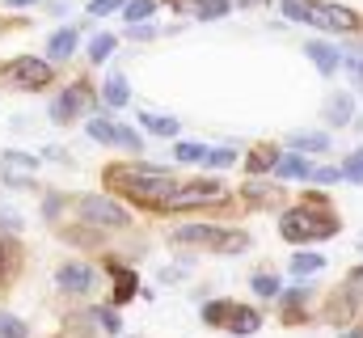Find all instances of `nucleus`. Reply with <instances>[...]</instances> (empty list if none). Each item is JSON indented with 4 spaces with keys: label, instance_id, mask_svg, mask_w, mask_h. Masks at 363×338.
Instances as JSON below:
<instances>
[{
    "label": "nucleus",
    "instance_id": "nucleus-44",
    "mask_svg": "<svg viewBox=\"0 0 363 338\" xmlns=\"http://www.w3.org/2000/svg\"><path fill=\"white\" fill-rule=\"evenodd\" d=\"M161 4H169V9H178V13H194V0H161Z\"/></svg>",
    "mask_w": 363,
    "mask_h": 338
},
{
    "label": "nucleus",
    "instance_id": "nucleus-20",
    "mask_svg": "<svg viewBox=\"0 0 363 338\" xmlns=\"http://www.w3.org/2000/svg\"><path fill=\"white\" fill-rule=\"evenodd\" d=\"M330 144H334V140H330L325 131H291V136H287V148H296V153H304V157H313V153L321 157V153H330Z\"/></svg>",
    "mask_w": 363,
    "mask_h": 338
},
{
    "label": "nucleus",
    "instance_id": "nucleus-5",
    "mask_svg": "<svg viewBox=\"0 0 363 338\" xmlns=\"http://www.w3.org/2000/svg\"><path fill=\"white\" fill-rule=\"evenodd\" d=\"M313 9V30H325V34H355L363 30V13L351 4H338V0H308Z\"/></svg>",
    "mask_w": 363,
    "mask_h": 338
},
{
    "label": "nucleus",
    "instance_id": "nucleus-24",
    "mask_svg": "<svg viewBox=\"0 0 363 338\" xmlns=\"http://www.w3.org/2000/svg\"><path fill=\"white\" fill-rule=\"evenodd\" d=\"M287 271L296 275V279H308V275H317V271H325V258L317 250H300L291 254V262H287Z\"/></svg>",
    "mask_w": 363,
    "mask_h": 338
},
{
    "label": "nucleus",
    "instance_id": "nucleus-2",
    "mask_svg": "<svg viewBox=\"0 0 363 338\" xmlns=\"http://www.w3.org/2000/svg\"><path fill=\"white\" fill-rule=\"evenodd\" d=\"M338 233H342V220L330 207V195H308L304 203H296L279 216V237L287 246H313V241H330Z\"/></svg>",
    "mask_w": 363,
    "mask_h": 338
},
{
    "label": "nucleus",
    "instance_id": "nucleus-47",
    "mask_svg": "<svg viewBox=\"0 0 363 338\" xmlns=\"http://www.w3.org/2000/svg\"><path fill=\"white\" fill-rule=\"evenodd\" d=\"M233 4H241V9H250V4H262V0H233Z\"/></svg>",
    "mask_w": 363,
    "mask_h": 338
},
{
    "label": "nucleus",
    "instance_id": "nucleus-16",
    "mask_svg": "<svg viewBox=\"0 0 363 338\" xmlns=\"http://www.w3.org/2000/svg\"><path fill=\"white\" fill-rule=\"evenodd\" d=\"M351 119H355V93H347V89L330 93V102H325V123H330V127H351Z\"/></svg>",
    "mask_w": 363,
    "mask_h": 338
},
{
    "label": "nucleus",
    "instance_id": "nucleus-15",
    "mask_svg": "<svg viewBox=\"0 0 363 338\" xmlns=\"http://www.w3.org/2000/svg\"><path fill=\"white\" fill-rule=\"evenodd\" d=\"M220 224H182V229H174V246H216L220 241Z\"/></svg>",
    "mask_w": 363,
    "mask_h": 338
},
{
    "label": "nucleus",
    "instance_id": "nucleus-48",
    "mask_svg": "<svg viewBox=\"0 0 363 338\" xmlns=\"http://www.w3.org/2000/svg\"><path fill=\"white\" fill-rule=\"evenodd\" d=\"M233 338H241V334H233Z\"/></svg>",
    "mask_w": 363,
    "mask_h": 338
},
{
    "label": "nucleus",
    "instance_id": "nucleus-19",
    "mask_svg": "<svg viewBox=\"0 0 363 338\" xmlns=\"http://www.w3.org/2000/svg\"><path fill=\"white\" fill-rule=\"evenodd\" d=\"M140 127L148 136H161V140H178L182 136V123L174 114H152V110H140Z\"/></svg>",
    "mask_w": 363,
    "mask_h": 338
},
{
    "label": "nucleus",
    "instance_id": "nucleus-23",
    "mask_svg": "<svg viewBox=\"0 0 363 338\" xmlns=\"http://www.w3.org/2000/svg\"><path fill=\"white\" fill-rule=\"evenodd\" d=\"M241 199L250 203V207H271V203H279V186H267V182H245L241 186Z\"/></svg>",
    "mask_w": 363,
    "mask_h": 338
},
{
    "label": "nucleus",
    "instance_id": "nucleus-3",
    "mask_svg": "<svg viewBox=\"0 0 363 338\" xmlns=\"http://www.w3.org/2000/svg\"><path fill=\"white\" fill-rule=\"evenodd\" d=\"M224 199H228V190L220 178H194V182H178V190L157 212H194V207H216Z\"/></svg>",
    "mask_w": 363,
    "mask_h": 338
},
{
    "label": "nucleus",
    "instance_id": "nucleus-37",
    "mask_svg": "<svg viewBox=\"0 0 363 338\" xmlns=\"http://www.w3.org/2000/svg\"><path fill=\"white\" fill-rule=\"evenodd\" d=\"M0 338H30V326L13 313H0Z\"/></svg>",
    "mask_w": 363,
    "mask_h": 338
},
{
    "label": "nucleus",
    "instance_id": "nucleus-46",
    "mask_svg": "<svg viewBox=\"0 0 363 338\" xmlns=\"http://www.w3.org/2000/svg\"><path fill=\"white\" fill-rule=\"evenodd\" d=\"M30 4H38V0H9V9H30Z\"/></svg>",
    "mask_w": 363,
    "mask_h": 338
},
{
    "label": "nucleus",
    "instance_id": "nucleus-33",
    "mask_svg": "<svg viewBox=\"0 0 363 338\" xmlns=\"http://www.w3.org/2000/svg\"><path fill=\"white\" fill-rule=\"evenodd\" d=\"M114 148H127V153H140V148H144V136H140L135 127H127V123H118V127H114Z\"/></svg>",
    "mask_w": 363,
    "mask_h": 338
},
{
    "label": "nucleus",
    "instance_id": "nucleus-7",
    "mask_svg": "<svg viewBox=\"0 0 363 338\" xmlns=\"http://www.w3.org/2000/svg\"><path fill=\"white\" fill-rule=\"evenodd\" d=\"M93 106V93L85 81L68 84V89H60V97L47 106V114H51V123H60V127H68V123H77L81 119V110H89Z\"/></svg>",
    "mask_w": 363,
    "mask_h": 338
},
{
    "label": "nucleus",
    "instance_id": "nucleus-12",
    "mask_svg": "<svg viewBox=\"0 0 363 338\" xmlns=\"http://www.w3.org/2000/svg\"><path fill=\"white\" fill-rule=\"evenodd\" d=\"M224 330H228V334H241V338H254L258 330H262V313H258L254 305H237V300H233Z\"/></svg>",
    "mask_w": 363,
    "mask_h": 338
},
{
    "label": "nucleus",
    "instance_id": "nucleus-4",
    "mask_svg": "<svg viewBox=\"0 0 363 338\" xmlns=\"http://www.w3.org/2000/svg\"><path fill=\"white\" fill-rule=\"evenodd\" d=\"M77 216L89 229H127L131 224V212L114 195H85V199H77Z\"/></svg>",
    "mask_w": 363,
    "mask_h": 338
},
{
    "label": "nucleus",
    "instance_id": "nucleus-9",
    "mask_svg": "<svg viewBox=\"0 0 363 338\" xmlns=\"http://www.w3.org/2000/svg\"><path fill=\"white\" fill-rule=\"evenodd\" d=\"M347 309H351V317L363 313V266H351V275H347V283L338 288V300H334V309H330V322H342Z\"/></svg>",
    "mask_w": 363,
    "mask_h": 338
},
{
    "label": "nucleus",
    "instance_id": "nucleus-36",
    "mask_svg": "<svg viewBox=\"0 0 363 338\" xmlns=\"http://www.w3.org/2000/svg\"><path fill=\"white\" fill-rule=\"evenodd\" d=\"M203 165H207V169H228V165H237V148H207Z\"/></svg>",
    "mask_w": 363,
    "mask_h": 338
},
{
    "label": "nucleus",
    "instance_id": "nucleus-25",
    "mask_svg": "<svg viewBox=\"0 0 363 338\" xmlns=\"http://www.w3.org/2000/svg\"><path fill=\"white\" fill-rule=\"evenodd\" d=\"M114 51H118V34H93V38H89V51H85V60H89V64H106Z\"/></svg>",
    "mask_w": 363,
    "mask_h": 338
},
{
    "label": "nucleus",
    "instance_id": "nucleus-18",
    "mask_svg": "<svg viewBox=\"0 0 363 338\" xmlns=\"http://www.w3.org/2000/svg\"><path fill=\"white\" fill-rule=\"evenodd\" d=\"M279 157H283V148H279V144H254V148H250V157H245L250 178H262V173H271V169L279 165Z\"/></svg>",
    "mask_w": 363,
    "mask_h": 338
},
{
    "label": "nucleus",
    "instance_id": "nucleus-17",
    "mask_svg": "<svg viewBox=\"0 0 363 338\" xmlns=\"http://www.w3.org/2000/svg\"><path fill=\"white\" fill-rule=\"evenodd\" d=\"M279 313H283V322H304V305L313 300V288L308 283H300V288H287V292H279Z\"/></svg>",
    "mask_w": 363,
    "mask_h": 338
},
{
    "label": "nucleus",
    "instance_id": "nucleus-43",
    "mask_svg": "<svg viewBox=\"0 0 363 338\" xmlns=\"http://www.w3.org/2000/svg\"><path fill=\"white\" fill-rule=\"evenodd\" d=\"M157 34H161V30H157L152 21H148V26H144V21H135V26H127V38H140V43H144V38H157Z\"/></svg>",
    "mask_w": 363,
    "mask_h": 338
},
{
    "label": "nucleus",
    "instance_id": "nucleus-6",
    "mask_svg": "<svg viewBox=\"0 0 363 338\" xmlns=\"http://www.w3.org/2000/svg\"><path fill=\"white\" fill-rule=\"evenodd\" d=\"M4 72H9L13 89H21V93H38L55 81V64L47 55H13V64Z\"/></svg>",
    "mask_w": 363,
    "mask_h": 338
},
{
    "label": "nucleus",
    "instance_id": "nucleus-8",
    "mask_svg": "<svg viewBox=\"0 0 363 338\" xmlns=\"http://www.w3.org/2000/svg\"><path fill=\"white\" fill-rule=\"evenodd\" d=\"M55 288H60L64 296H89L93 288H97V271H93L85 258H68V262L55 271Z\"/></svg>",
    "mask_w": 363,
    "mask_h": 338
},
{
    "label": "nucleus",
    "instance_id": "nucleus-11",
    "mask_svg": "<svg viewBox=\"0 0 363 338\" xmlns=\"http://www.w3.org/2000/svg\"><path fill=\"white\" fill-rule=\"evenodd\" d=\"M81 30H85V21H81V26H64V30H55V34L47 38V60H51V64H68V60L77 55Z\"/></svg>",
    "mask_w": 363,
    "mask_h": 338
},
{
    "label": "nucleus",
    "instance_id": "nucleus-26",
    "mask_svg": "<svg viewBox=\"0 0 363 338\" xmlns=\"http://www.w3.org/2000/svg\"><path fill=\"white\" fill-rule=\"evenodd\" d=\"M233 9V0H194V21H224Z\"/></svg>",
    "mask_w": 363,
    "mask_h": 338
},
{
    "label": "nucleus",
    "instance_id": "nucleus-14",
    "mask_svg": "<svg viewBox=\"0 0 363 338\" xmlns=\"http://www.w3.org/2000/svg\"><path fill=\"white\" fill-rule=\"evenodd\" d=\"M279 182H308V173H313V161L304 157V153H296V148H283V157H279V165L271 169Z\"/></svg>",
    "mask_w": 363,
    "mask_h": 338
},
{
    "label": "nucleus",
    "instance_id": "nucleus-45",
    "mask_svg": "<svg viewBox=\"0 0 363 338\" xmlns=\"http://www.w3.org/2000/svg\"><path fill=\"white\" fill-rule=\"evenodd\" d=\"M338 338H363V326H351V330H342Z\"/></svg>",
    "mask_w": 363,
    "mask_h": 338
},
{
    "label": "nucleus",
    "instance_id": "nucleus-1",
    "mask_svg": "<svg viewBox=\"0 0 363 338\" xmlns=\"http://www.w3.org/2000/svg\"><path fill=\"white\" fill-rule=\"evenodd\" d=\"M106 186L118 190L123 199H131V203L157 212V207L178 190V178H174V169H165V165L135 161V165H110L106 169Z\"/></svg>",
    "mask_w": 363,
    "mask_h": 338
},
{
    "label": "nucleus",
    "instance_id": "nucleus-42",
    "mask_svg": "<svg viewBox=\"0 0 363 338\" xmlns=\"http://www.w3.org/2000/svg\"><path fill=\"white\" fill-rule=\"evenodd\" d=\"M342 68L351 72V81H355V89L363 93V55H342Z\"/></svg>",
    "mask_w": 363,
    "mask_h": 338
},
{
    "label": "nucleus",
    "instance_id": "nucleus-22",
    "mask_svg": "<svg viewBox=\"0 0 363 338\" xmlns=\"http://www.w3.org/2000/svg\"><path fill=\"white\" fill-rule=\"evenodd\" d=\"M254 246V237L245 233V229H224L220 233V241L211 246V254H220V258H233V254H245Z\"/></svg>",
    "mask_w": 363,
    "mask_h": 338
},
{
    "label": "nucleus",
    "instance_id": "nucleus-21",
    "mask_svg": "<svg viewBox=\"0 0 363 338\" xmlns=\"http://www.w3.org/2000/svg\"><path fill=\"white\" fill-rule=\"evenodd\" d=\"M101 102L110 106V110H123V106H131V84L123 72H110L106 84H101Z\"/></svg>",
    "mask_w": 363,
    "mask_h": 338
},
{
    "label": "nucleus",
    "instance_id": "nucleus-27",
    "mask_svg": "<svg viewBox=\"0 0 363 338\" xmlns=\"http://www.w3.org/2000/svg\"><path fill=\"white\" fill-rule=\"evenodd\" d=\"M157 9H161V0H127V9H123L118 17H123L127 26H135V21H152Z\"/></svg>",
    "mask_w": 363,
    "mask_h": 338
},
{
    "label": "nucleus",
    "instance_id": "nucleus-40",
    "mask_svg": "<svg viewBox=\"0 0 363 338\" xmlns=\"http://www.w3.org/2000/svg\"><path fill=\"white\" fill-rule=\"evenodd\" d=\"M123 9H127V0H89V17H114Z\"/></svg>",
    "mask_w": 363,
    "mask_h": 338
},
{
    "label": "nucleus",
    "instance_id": "nucleus-32",
    "mask_svg": "<svg viewBox=\"0 0 363 338\" xmlns=\"http://www.w3.org/2000/svg\"><path fill=\"white\" fill-rule=\"evenodd\" d=\"M203 157H207V148L194 144V140H178V144H174V161H178V165H199Z\"/></svg>",
    "mask_w": 363,
    "mask_h": 338
},
{
    "label": "nucleus",
    "instance_id": "nucleus-38",
    "mask_svg": "<svg viewBox=\"0 0 363 338\" xmlns=\"http://www.w3.org/2000/svg\"><path fill=\"white\" fill-rule=\"evenodd\" d=\"M342 178H347L351 186H363V148H355V153L342 161Z\"/></svg>",
    "mask_w": 363,
    "mask_h": 338
},
{
    "label": "nucleus",
    "instance_id": "nucleus-30",
    "mask_svg": "<svg viewBox=\"0 0 363 338\" xmlns=\"http://www.w3.org/2000/svg\"><path fill=\"white\" fill-rule=\"evenodd\" d=\"M114 119H106V114H93L89 123H85V131H89V140H97V144H114Z\"/></svg>",
    "mask_w": 363,
    "mask_h": 338
},
{
    "label": "nucleus",
    "instance_id": "nucleus-34",
    "mask_svg": "<svg viewBox=\"0 0 363 338\" xmlns=\"http://www.w3.org/2000/svg\"><path fill=\"white\" fill-rule=\"evenodd\" d=\"M38 169V157H30V153H4V173H34Z\"/></svg>",
    "mask_w": 363,
    "mask_h": 338
},
{
    "label": "nucleus",
    "instance_id": "nucleus-35",
    "mask_svg": "<svg viewBox=\"0 0 363 338\" xmlns=\"http://www.w3.org/2000/svg\"><path fill=\"white\" fill-rule=\"evenodd\" d=\"M93 317H97V326H101L106 334H118V330H123V317H118V309H114V305H97V309H93Z\"/></svg>",
    "mask_w": 363,
    "mask_h": 338
},
{
    "label": "nucleus",
    "instance_id": "nucleus-49",
    "mask_svg": "<svg viewBox=\"0 0 363 338\" xmlns=\"http://www.w3.org/2000/svg\"><path fill=\"white\" fill-rule=\"evenodd\" d=\"M359 55H363V51H359Z\"/></svg>",
    "mask_w": 363,
    "mask_h": 338
},
{
    "label": "nucleus",
    "instance_id": "nucleus-31",
    "mask_svg": "<svg viewBox=\"0 0 363 338\" xmlns=\"http://www.w3.org/2000/svg\"><path fill=\"white\" fill-rule=\"evenodd\" d=\"M279 13H283L287 21H296V26H313V9H308V0H279Z\"/></svg>",
    "mask_w": 363,
    "mask_h": 338
},
{
    "label": "nucleus",
    "instance_id": "nucleus-41",
    "mask_svg": "<svg viewBox=\"0 0 363 338\" xmlns=\"http://www.w3.org/2000/svg\"><path fill=\"white\" fill-rule=\"evenodd\" d=\"M13 258H17V246L0 233V279H9V271H13Z\"/></svg>",
    "mask_w": 363,
    "mask_h": 338
},
{
    "label": "nucleus",
    "instance_id": "nucleus-29",
    "mask_svg": "<svg viewBox=\"0 0 363 338\" xmlns=\"http://www.w3.org/2000/svg\"><path fill=\"white\" fill-rule=\"evenodd\" d=\"M228 309H233V300H207V305L199 309V317H203V326H216V330H224V322H228Z\"/></svg>",
    "mask_w": 363,
    "mask_h": 338
},
{
    "label": "nucleus",
    "instance_id": "nucleus-39",
    "mask_svg": "<svg viewBox=\"0 0 363 338\" xmlns=\"http://www.w3.org/2000/svg\"><path fill=\"white\" fill-rule=\"evenodd\" d=\"M308 182H317V186H334V182H342V165H313Z\"/></svg>",
    "mask_w": 363,
    "mask_h": 338
},
{
    "label": "nucleus",
    "instance_id": "nucleus-28",
    "mask_svg": "<svg viewBox=\"0 0 363 338\" xmlns=\"http://www.w3.org/2000/svg\"><path fill=\"white\" fill-rule=\"evenodd\" d=\"M250 288H254V296H262V300H274V296L283 292V279H279L274 271H258V275L250 279Z\"/></svg>",
    "mask_w": 363,
    "mask_h": 338
},
{
    "label": "nucleus",
    "instance_id": "nucleus-13",
    "mask_svg": "<svg viewBox=\"0 0 363 338\" xmlns=\"http://www.w3.org/2000/svg\"><path fill=\"white\" fill-rule=\"evenodd\" d=\"M106 271H110V279H114V292H110V305L118 309V305H127L135 292H140V275L131 271V266H118V262H106Z\"/></svg>",
    "mask_w": 363,
    "mask_h": 338
},
{
    "label": "nucleus",
    "instance_id": "nucleus-10",
    "mask_svg": "<svg viewBox=\"0 0 363 338\" xmlns=\"http://www.w3.org/2000/svg\"><path fill=\"white\" fill-rule=\"evenodd\" d=\"M304 55H308V64H313L321 77H334V72L342 68V47H334L330 38H308V43H304Z\"/></svg>",
    "mask_w": 363,
    "mask_h": 338
}]
</instances>
